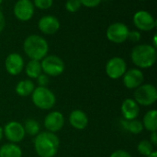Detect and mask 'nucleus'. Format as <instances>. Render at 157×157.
Listing matches in <instances>:
<instances>
[{"label":"nucleus","mask_w":157,"mask_h":157,"mask_svg":"<svg viewBox=\"0 0 157 157\" xmlns=\"http://www.w3.org/2000/svg\"><path fill=\"white\" fill-rule=\"evenodd\" d=\"M15 17L20 21H29L34 15V5L30 0H17L14 6Z\"/></svg>","instance_id":"nucleus-10"},{"label":"nucleus","mask_w":157,"mask_h":157,"mask_svg":"<svg viewBox=\"0 0 157 157\" xmlns=\"http://www.w3.org/2000/svg\"><path fill=\"white\" fill-rule=\"evenodd\" d=\"M39 30L48 35L54 34L60 29L59 19L52 15H46L40 19L38 22Z\"/></svg>","instance_id":"nucleus-13"},{"label":"nucleus","mask_w":157,"mask_h":157,"mask_svg":"<svg viewBox=\"0 0 157 157\" xmlns=\"http://www.w3.org/2000/svg\"><path fill=\"white\" fill-rule=\"evenodd\" d=\"M129 28L122 22H114L110 24L106 31L107 38L114 43H122L128 40Z\"/></svg>","instance_id":"nucleus-7"},{"label":"nucleus","mask_w":157,"mask_h":157,"mask_svg":"<svg viewBox=\"0 0 157 157\" xmlns=\"http://www.w3.org/2000/svg\"><path fill=\"white\" fill-rule=\"evenodd\" d=\"M37 81H38V84H39V87H46V85H48L49 83V76H47L46 74H40L38 78H37Z\"/></svg>","instance_id":"nucleus-29"},{"label":"nucleus","mask_w":157,"mask_h":157,"mask_svg":"<svg viewBox=\"0 0 157 157\" xmlns=\"http://www.w3.org/2000/svg\"><path fill=\"white\" fill-rule=\"evenodd\" d=\"M154 146L157 145V133L156 131H154L152 132L151 136H150V141H149Z\"/></svg>","instance_id":"nucleus-32"},{"label":"nucleus","mask_w":157,"mask_h":157,"mask_svg":"<svg viewBox=\"0 0 157 157\" xmlns=\"http://www.w3.org/2000/svg\"><path fill=\"white\" fill-rule=\"evenodd\" d=\"M157 100V90L153 84H142L134 92V101L141 105L149 106Z\"/></svg>","instance_id":"nucleus-5"},{"label":"nucleus","mask_w":157,"mask_h":157,"mask_svg":"<svg viewBox=\"0 0 157 157\" xmlns=\"http://www.w3.org/2000/svg\"><path fill=\"white\" fill-rule=\"evenodd\" d=\"M138 152L144 156L150 155L154 152V145L147 140H143L139 143L137 147Z\"/></svg>","instance_id":"nucleus-24"},{"label":"nucleus","mask_w":157,"mask_h":157,"mask_svg":"<svg viewBox=\"0 0 157 157\" xmlns=\"http://www.w3.org/2000/svg\"><path fill=\"white\" fill-rule=\"evenodd\" d=\"M25 133L30 135V136H37L40 132V124L35 119H28L25 122V125L23 126Z\"/></svg>","instance_id":"nucleus-23"},{"label":"nucleus","mask_w":157,"mask_h":157,"mask_svg":"<svg viewBox=\"0 0 157 157\" xmlns=\"http://www.w3.org/2000/svg\"><path fill=\"white\" fill-rule=\"evenodd\" d=\"M3 3V0H0V6H1V4Z\"/></svg>","instance_id":"nucleus-35"},{"label":"nucleus","mask_w":157,"mask_h":157,"mask_svg":"<svg viewBox=\"0 0 157 157\" xmlns=\"http://www.w3.org/2000/svg\"><path fill=\"white\" fill-rule=\"evenodd\" d=\"M31 95L33 104L37 107L43 110L52 108L56 102V97L54 93L46 87H38L34 89Z\"/></svg>","instance_id":"nucleus-4"},{"label":"nucleus","mask_w":157,"mask_h":157,"mask_svg":"<svg viewBox=\"0 0 157 157\" xmlns=\"http://www.w3.org/2000/svg\"><path fill=\"white\" fill-rule=\"evenodd\" d=\"M143 126L144 128H145L147 130L154 132L156 131L157 130V112L156 110L153 109L148 111L144 117V120H143Z\"/></svg>","instance_id":"nucleus-19"},{"label":"nucleus","mask_w":157,"mask_h":157,"mask_svg":"<svg viewBox=\"0 0 157 157\" xmlns=\"http://www.w3.org/2000/svg\"><path fill=\"white\" fill-rule=\"evenodd\" d=\"M82 6L80 0H67L65 3V8L68 12L74 13L80 9Z\"/></svg>","instance_id":"nucleus-25"},{"label":"nucleus","mask_w":157,"mask_h":157,"mask_svg":"<svg viewBox=\"0 0 157 157\" xmlns=\"http://www.w3.org/2000/svg\"><path fill=\"white\" fill-rule=\"evenodd\" d=\"M141 37H142V35H141V32L139 31L134 30V31H129L128 39L131 40L132 42H134V43L139 42L141 40Z\"/></svg>","instance_id":"nucleus-28"},{"label":"nucleus","mask_w":157,"mask_h":157,"mask_svg":"<svg viewBox=\"0 0 157 157\" xmlns=\"http://www.w3.org/2000/svg\"><path fill=\"white\" fill-rule=\"evenodd\" d=\"M121 125L126 130H128L133 134H139L144 130L143 123L137 119H132V120L123 119V120H121Z\"/></svg>","instance_id":"nucleus-22"},{"label":"nucleus","mask_w":157,"mask_h":157,"mask_svg":"<svg viewBox=\"0 0 157 157\" xmlns=\"http://www.w3.org/2000/svg\"><path fill=\"white\" fill-rule=\"evenodd\" d=\"M123 77V83L128 89H137L144 82V77L143 72L138 68H131L125 72Z\"/></svg>","instance_id":"nucleus-14"},{"label":"nucleus","mask_w":157,"mask_h":157,"mask_svg":"<svg viewBox=\"0 0 157 157\" xmlns=\"http://www.w3.org/2000/svg\"><path fill=\"white\" fill-rule=\"evenodd\" d=\"M23 49L30 60L40 61L47 56L49 44L43 37L37 34H31L25 39Z\"/></svg>","instance_id":"nucleus-2"},{"label":"nucleus","mask_w":157,"mask_h":157,"mask_svg":"<svg viewBox=\"0 0 157 157\" xmlns=\"http://www.w3.org/2000/svg\"><path fill=\"white\" fill-rule=\"evenodd\" d=\"M64 125V118L59 111L49 113L44 118V127L49 132L55 133L63 129Z\"/></svg>","instance_id":"nucleus-12"},{"label":"nucleus","mask_w":157,"mask_h":157,"mask_svg":"<svg viewBox=\"0 0 157 157\" xmlns=\"http://www.w3.org/2000/svg\"><path fill=\"white\" fill-rule=\"evenodd\" d=\"M35 87L34 84L31 81L29 80H23L20 81L17 86H16V93L19 95V96H29L30 94H32L33 91H34Z\"/></svg>","instance_id":"nucleus-20"},{"label":"nucleus","mask_w":157,"mask_h":157,"mask_svg":"<svg viewBox=\"0 0 157 157\" xmlns=\"http://www.w3.org/2000/svg\"><path fill=\"white\" fill-rule=\"evenodd\" d=\"M41 65L38 60H30L26 66V74L30 79H37L41 74Z\"/></svg>","instance_id":"nucleus-21"},{"label":"nucleus","mask_w":157,"mask_h":157,"mask_svg":"<svg viewBox=\"0 0 157 157\" xmlns=\"http://www.w3.org/2000/svg\"><path fill=\"white\" fill-rule=\"evenodd\" d=\"M41 69L47 76L57 77L64 70L63 61L57 56H46L40 62Z\"/></svg>","instance_id":"nucleus-6"},{"label":"nucleus","mask_w":157,"mask_h":157,"mask_svg":"<svg viewBox=\"0 0 157 157\" xmlns=\"http://www.w3.org/2000/svg\"><path fill=\"white\" fill-rule=\"evenodd\" d=\"M131 57L136 67L141 68H151L156 61V48L147 43L136 45L132 48Z\"/></svg>","instance_id":"nucleus-3"},{"label":"nucleus","mask_w":157,"mask_h":157,"mask_svg":"<svg viewBox=\"0 0 157 157\" xmlns=\"http://www.w3.org/2000/svg\"><path fill=\"white\" fill-rule=\"evenodd\" d=\"M140 1H145V0H140Z\"/></svg>","instance_id":"nucleus-36"},{"label":"nucleus","mask_w":157,"mask_h":157,"mask_svg":"<svg viewBox=\"0 0 157 157\" xmlns=\"http://www.w3.org/2000/svg\"><path fill=\"white\" fill-rule=\"evenodd\" d=\"M3 135H4V130H3V129L0 127V141H1L2 138H3Z\"/></svg>","instance_id":"nucleus-33"},{"label":"nucleus","mask_w":157,"mask_h":157,"mask_svg":"<svg viewBox=\"0 0 157 157\" xmlns=\"http://www.w3.org/2000/svg\"><path fill=\"white\" fill-rule=\"evenodd\" d=\"M5 66L6 71L10 75H17L19 74L24 68V60L23 57L17 53H12L8 55L5 61Z\"/></svg>","instance_id":"nucleus-15"},{"label":"nucleus","mask_w":157,"mask_h":157,"mask_svg":"<svg viewBox=\"0 0 157 157\" xmlns=\"http://www.w3.org/2000/svg\"><path fill=\"white\" fill-rule=\"evenodd\" d=\"M4 134L6 135V139L11 143H20L25 137V130L23 125L17 121H10L8 122L4 128Z\"/></svg>","instance_id":"nucleus-11"},{"label":"nucleus","mask_w":157,"mask_h":157,"mask_svg":"<svg viewBox=\"0 0 157 157\" xmlns=\"http://www.w3.org/2000/svg\"><path fill=\"white\" fill-rule=\"evenodd\" d=\"M121 114L126 120H132L136 119L139 116L140 108L139 105L134 101V99H126L121 105Z\"/></svg>","instance_id":"nucleus-16"},{"label":"nucleus","mask_w":157,"mask_h":157,"mask_svg":"<svg viewBox=\"0 0 157 157\" xmlns=\"http://www.w3.org/2000/svg\"><path fill=\"white\" fill-rule=\"evenodd\" d=\"M60 140L54 133L41 132L34 140V148L40 157H53L58 152Z\"/></svg>","instance_id":"nucleus-1"},{"label":"nucleus","mask_w":157,"mask_h":157,"mask_svg":"<svg viewBox=\"0 0 157 157\" xmlns=\"http://www.w3.org/2000/svg\"><path fill=\"white\" fill-rule=\"evenodd\" d=\"M22 151L16 143H6L0 148V157H21Z\"/></svg>","instance_id":"nucleus-18"},{"label":"nucleus","mask_w":157,"mask_h":157,"mask_svg":"<svg viewBox=\"0 0 157 157\" xmlns=\"http://www.w3.org/2000/svg\"><path fill=\"white\" fill-rule=\"evenodd\" d=\"M101 1L102 0H80L82 6L86 7H89V8L98 6L101 3Z\"/></svg>","instance_id":"nucleus-27"},{"label":"nucleus","mask_w":157,"mask_h":157,"mask_svg":"<svg viewBox=\"0 0 157 157\" xmlns=\"http://www.w3.org/2000/svg\"><path fill=\"white\" fill-rule=\"evenodd\" d=\"M109 157H132L131 155L124 150H117Z\"/></svg>","instance_id":"nucleus-30"},{"label":"nucleus","mask_w":157,"mask_h":157,"mask_svg":"<svg viewBox=\"0 0 157 157\" xmlns=\"http://www.w3.org/2000/svg\"><path fill=\"white\" fill-rule=\"evenodd\" d=\"M133 24L143 31H150L156 26L154 16L146 10H139L133 15Z\"/></svg>","instance_id":"nucleus-8"},{"label":"nucleus","mask_w":157,"mask_h":157,"mask_svg":"<svg viewBox=\"0 0 157 157\" xmlns=\"http://www.w3.org/2000/svg\"><path fill=\"white\" fill-rule=\"evenodd\" d=\"M6 26V19H5V16L3 14V12L0 10V33L3 31V30L5 29Z\"/></svg>","instance_id":"nucleus-31"},{"label":"nucleus","mask_w":157,"mask_h":157,"mask_svg":"<svg viewBox=\"0 0 157 157\" xmlns=\"http://www.w3.org/2000/svg\"><path fill=\"white\" fill-rule=\"evenodd\" d=\"M127 71V64L125 60L119 56L110 58L106 64V73L113 80L121 78Z\"/></svg>","instance_id":"nucleus-9"},{"label":"nucleus","mask_w":157,"mask_h":157,"mask_svg":"<svg viewBox=\"0 0 157 157\" xmlns=\"http://www.w3.org/2000/svg\"><path fill=\"white\" fill-rule=\"evenodd\" d=\"M147 157H157V153H156V152H155V151H154V152H153V153H152V154H151L150 155H148Z\"/></svg>","instance_id":"nucleus-34"},{"label":"nucleus","mask_w":157,"mask_h":157,"mask_svg":"<svg viewBox=\"0 0 157 157\" xmlns=\"http://www.w3.org/2000/svg\"><path fill=\"white\" fill-rule=\"evenodd\" d=\"M53 4V0H33L34 6L40 8V9H48L50 8Z\"/></svg>","instance_id":"nucleus-26"},{"label":"nucleus","mask_w":157,"mask_h":157,"mask_svg":"<svg viewBox=\"0 0 157 157\" xmlns=\"http://www.w3.org/2000/svg\"><path fill=\"white\" fill-rule=\"evenodd\" d=\"M69 121L73 128L76 130H84L88 124V118L84 111L76 109L71 113Z\"/></svg>","instance_id":"nucleus-17"}]
</instances>
